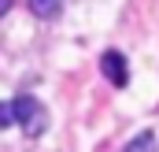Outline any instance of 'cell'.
<instances>
[{
	"instance_id": "7a4b0ae2",
	"label": "cell",
	"mask_w": 159,
	"mask_h": 152,
	"mask_svg": "<svg viewBox=\"0 0 159 152\" xmlns=\"http://www.w3.org/2000/svg\"><path fill=\"white\" fill-rule=\"evenodd\" d=\"M100 71H104V78H107L115 89L129 85V63H126V56L115 52V48H107V52L100 56Z\"/></svg>"
},
{
	"instance_id": "8992f818",
	"label": "cell",
	"mask_w": 159,
	"mask_h": 152,
	"mask_svg": "<svg viewBox=\"0 0 159 152\" xmlns=\"http://www.w3.org/2000/svg\"><path fill=\"white\" fill-rule=\"evenodd\" d=\"M11 4H15V0H0V15H7V11H11Z\"/></svg>"
},
{
	"instance_id": "5b68a950",
	"label": "cell",
	"mask_w": 159,
	"mask_h": 152,
	"mask_svg": "<svg viewBox=\"0 0 159 152\" xmlns=\"http://www.w3.org/2000/svg\"><path fill=\"white\" fill-rule=\"evenodd\" d=\"M152 145H156V137H152V134H144V137H133L126 149H129V152H141V149H152Z\"/></svg>"
},
{
	"instance_id": "6da1fadb",
	"label": "cell",
	"mask_w": 159,
	"mask_h": 152,
	"mask_svg": "<svg viewBox=\"0 0 159 152\" xmlns=\"http://www.w3.org/2000/svg\"><path fill=\"white\" fill-rule=\"evenodd\" d=\"M15 104V122L22 126V134L26 137H41L44 130H48V112H44V104H41L37 97H15L11 100Z\"/></svg>"
},
{
	"instance_id": "3957f363",
	"label": "cell",
	"mask_w": 159,
	"mask_h": 152,
	"mask_svg": "<svg viewBox=\"0 0 159 152\" xmlns=\"http://www.w3.org/2000/svg\"><path fill=\"white\" fill-rule=\"evenodd\" d=\"M26 4H30V11L37 19H56L63 11V0H26Z\"/></svg>"
},
{
	"instance_id": "277c9868",
	"label": "cell",
	"mask_w": 159,
	"mask_h": 152,
	"mask_svg": "<svg viewBox=\"0 0 159 152\" xmlns=\"http://www.w3.org/2000/svg\"><path fill=\"white\" fill-rule=\"evenodd\" d=\"M11 122H15V104L0 100V130H4V126H11Z\"/></svg>"
}]
</instances>
